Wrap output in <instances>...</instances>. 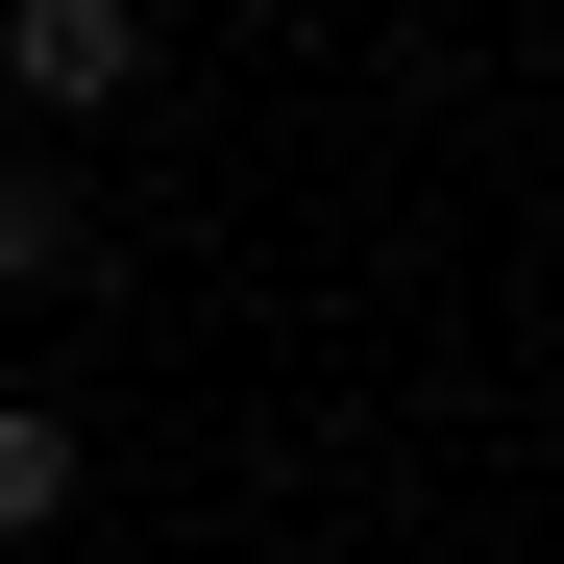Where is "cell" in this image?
I'll return each mask as SVG.
<instances>
[{
  "mask_svg": "<svg viewBox=\"0 0 564 564\" xmlns=\"http://www.w3.org/2000/svg\"><path fill=\"white\" fill-rule=\"evenodd\" d=\"M50 516H74V417H50V393H0V540H50Z\"/></svg>",
  "mask_w": 564,
  "mask_h": 564,
  "instance_id": "cell-3",
  "label": "cell"
},
{
  "mask_svg": "<svg viewBox=\"0 0 564 564\" xmlns=\"http://www.w3.org/2000/svg\"><path fill=\"white\" fill-rule=\"evenodd\" d=\"M74 270H99V197L50 148H0V295H74Z\"/></svg>",
  "mask_w": 564,
  "mask_h": 564,
  "instance_id": "cell-2",
  "label": "cell"
},
{
  "mask_svg": "<svg viewBox=\"0 0 564 564\" xmlns=\"http://www.w3.org/2000/svg\"><path fill=\"white\" fill-rule=\"evenodd\" d=\"M0 99H25V123L148 99V0H0Z\"/></svg>",
  "mask_w": 564,
  "mask_h": 564,
  "instance_id": "cell-1",
  "label": "cell"
}]
</instances>
